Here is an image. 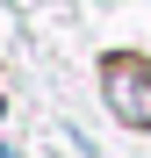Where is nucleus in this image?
<instances>
[{"mask_svg":"<svg viewBox=\"0 0 151 158\" xmlns=\"http://www.w3.org/2000/svg\"><path fill=\"white\" fill-rule=\"evenodd\" d=\"M108 101H115V115L130 129H151V72L137 58H115L108 65Z\"/></svg>","mask_w":151,"mask_h":158,"instance_id":"obj_1","label":"nucleus"}]
</instances>
